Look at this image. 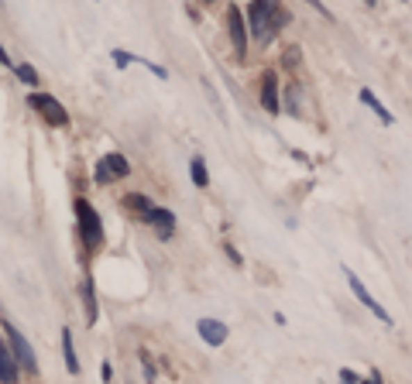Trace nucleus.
<instances>
[{
    "label": "nucleus",
    "instance_id": "nucleus-21",
    "mask_svg": "<svg viewBox=\"0 0 412 384\" xmlns=\"http://www.w3.org/2000/svg\"><path fill=\"white\" fill-rule=\"evenodd\" d=\"M361 384H381V371H371V374H368Z\"/></svg>",
    "mask_w": 412,
    "mask_h": 384
},
{
    "label": "nucleus",
    "instance_id": "nucleus-17",
    "mask_svg": "<svg viewBox=\"0 0 412 384\" xmlns=\"http://www.w3.org/2000/svg\"><path fill=\"white\" fill-rule=\"evenodd\" d=\"M14 76L24 83V86H38V72H35V65H28V62H21V65H14Z\"/></svg>",
    "mask_w": 412,
    "mask_h": 384
},
{
    "label": "nucleus",
    "instance_id": "nucleus-18",
    "mask_svg": "<svg viewBox=\"0 0 412 384\" xmlns=\"http://www.w3.org/2000/svg\"><path fill=\"white\" fill-rule=\"evenodd\" d=\"M110 55H114V65H117V69H127L131 62H138V55L124 52V49H117V52H110Z\"/></svg>",
    "mask_w": 412,
    "mask_h": 384
},
{
    "label": "nucleus",
    "instance_id": "nucleus-7",
    "mask_svg": "<svg viewBox=\"0 0 412 384\" xmlns=\"http://www.w3.org/2000/svg\"><path fill=\"white\" fill-rule=\"evenodd\" d=\"M227 28H231V45H234V58L240 62L244 55H247V24H244V14H240V7H231L227 10Z\"/></svg>",
    "mask_w": 412,
    "mask_h": 384
},
{
    "label": "nucleus",
    "instance_id": "nucleus-22",
    "mask_svg": "<svg viewBox=\"0 0 412 384\" xmlns=\"http://www.w3.org/2000/svg\"><path fill=\"white\" fill-rule=\"evenodd\" d=\"M224 251H227V258H231V261H234V265H240V254H237V251H234V244H227V247H224Z\"/></svg>",
    "mask_w": 412,
    "mask_h": 384
},
{
    "label": "nucleus",
    "instance_id": "nucleus-19",
    "mask_svg": "<svg viewBox=\"0 0 412 384\" xmlns=\"http://www.w3.org/2000/svg\"><path fill=\"white\" fill-rule=\"evenodd\" d=\"M306 3H309V7H316V14H323L327 21H333V10H330V7H327L323 0H306Z\"/></svg>",
    "mask_w": 412,
    "mask_h": 384
},
{
    "label": "nucleus",
    "instance_id": "nucleus-15",
    "mask_svg": "<svg viewBox=\"0 0 412 384\" xmlns=\"http://www.w3.org/2000/svg\"><path fill=\"white\" fill-rule=\"evenodd\" d=\"M79 292H83V306H86V323L93 326V323H97V299H93V281L86 278Z\"/></svg>",
    "mask_w": 412,
    "mask_h": 384
},
{
    "label": "nucleus",
    "instance_id": "nucleus-14",
    "mask_svg": "<svg viewBox=\"0 0 412 384\" xmlns=\"http://www.w3.org/2000/svg\"><path fill=\"white\" fill-rule=\"evenodd\" d=\"M62 360L69 367V374H79V360H76V347H72V329H62Z\"/></svg>",
    "mask_w": 412,
    "mask_h": 384
},
{
    "label": "nucleus",
    "instance_id": "nucleus-1",
    "mask_svg": "<svg viewBox=\"0 0 412 384\" xmlns=\"http://www.w3.org/2000/svg\"><path fill=\"white\" fill-rule=\"evenodd\" d=\"M286 21L289 14L282 10V0H254L247 10V31L261 45H268L279 35V28H286Z\"/></svg>",
    "mask_w": 412,
    "mask_h": 384
},
{
    "label": "nucleus",
    "instance_id": "nucleus-13",
    "mask_svg": "<svg viewBox=\"0 0 412 384\" xmlns=\"http://www.w3.org/2000/svg\"><path fill=\"white\" fill-rule=\"evenodd\" d=\"M357 97H361V103H364V107H371V113H374V117H378V120H381L385 127H388V124H395V117H392V113L385 110V103H381V100H378V97H374L371 90H361Z\"/></svg>",
    "mask_w": 412,
    "mask_h": 384
},
{
    "label": "nucleus",
    "instance_id": "nucleus-9",
    "mask_svg": "<svg viewBox=\"0 0 412 384\" xmlns=\"http://www.w3.org/2000/svg\"><path fill=\"white\" fill-rule=\"evenodd\" d=\"M124 210L138 219V223H151V213H155V206H151V199L145 192H127L124 196Z\"/></svg>",
    "mask_w": 412,
    "mask_h": 384
},
{
    "label": "nucleus",
    "instance_id": "nucleus-5",
    "mask_svg": "<svg viewBox=\"0 0 412 384\" xmlns=\"http://www.w3.org/2000/svg\"><path fill=\"white\" fill-rule=\"evenodd\" d=\"M28 103L38 110V113H42V120H45V124H52V127H65V124H69V110L62 107L56 97H49V93H42V97L35 93Z\"/></svg>",
    "mask_w": 412,
    "mask_h": 384
},
{
    "label": "nucleus",
    "instance_id": "nucleus-23",
    "mask_svg": "<svg viewBox=\"0 0 412 384\" xmlns=\"http://www.w3.org/2000/svg\"><path fill=\"white\" fill-rule=\"evenodd\" d=\"M203 3H213V0H203Z\"/></svg>",
    "mask_w": 412,
    "mask_h": 384
},
{
    "label": "nucleus",
    "instance_id": "nucleus-3",
    "mask_svg": "<svg viewBox=\"0 0 412 384\" xmlns=\"http://www.w3.org/2000/svg\"><path fill=\"white\" fill-rule=\"evenodd\" d=\"M131 172V162L117 155V151H110V155H104L100 162L93 165V178L100 182V185H107V182H114V178H124Z\"/></svg>",
    "mask_w": 412,
    "mask_h": 384
},
{
    "label": "nucleus",
    "instance_id": "nucleus-20",
    "mask_svg": "<svg viewBox=\"0 0 412 384\" xmlns=\"http://www.w3.org/2000/svg\"><path fill=\"white\" fill-rule=\"evenodd\" d=\"M340 384H361V381H357V374H354L351 367H344L340 371Z\"/></svg>",
    "mask_w": 412,
    "mask_h": 384
},
{
    "label": "nucleus",
    "instance_id": "nucleus-4",
    "mask_svg": "<svg viewBox=\"0 0 412 384\" xmlns=\"http://www.w3.org/2000/svg\"><path fill=\"white\" fill-rule=\"evenodd\" d=\"M3 340L10 343V350H14V357L21 360V367L35 374L38 364H35V350H31V343L21 336V329H14V323H7V319H3Z\"/></svg>",
    "mask_w": 412,
    "mask_h": 384
},
{
    "label": "nucleus",
    "instance_id": "nucleus-16",
    "mask_svg": "<svg viewBox=\"0 0 412 384\" xmlns=\"http://www.w3.org/2000/svg\"><path fill=\"white\" fill-rule=\"evenodd\" d=\"M189 178H192L196 189H206L210 175H206V162H203V158H192V162H189Z\"/></svg>",
    "mask_w": 412,
    "mask_h": 384
},
{
    "label": "nucleus",
    "instance_id": "nucleus-8",
    "mask_svg": "<svg viewBox=\"0 0 412 384\" xmlns=\"http://www.w3.org/2000/svg\"><path fill=\"white\" fill-rule=\"evenodd\" d=\"M261 107L265 113H282V100H279V76L275 72H261Z\"/></svg>",
    "mask_w": 412,
    "mask_h": 384
},
{
    "label": "nucleus",
    "instance_id": "nucleus-10",
    "mask_svg": "<svg viewBox=\"0 0 412 384\" xmlns=\"http://www.w3.org/2000/svg\"><path fill=\"white\" fill-rule=\"evenodd\" d=\"M196 329H199L203 343H210V347H224V343H227V326H224L220 319H199Z\"/></svg>",
    "mask_w": 412,
    "mask_h": 384
},
{
    "label": "nucleus",
    "instance_id": "nucleus-12",
    "mask_svg": "<svg viewBox=\"0 0 412 384\" xmlns=\"http://www.w3.org/2000/svg\"><path fill=\"white\" fill-rule=\"evenodd\" d=\"M151 226L158 230L162 240H169V237L176 233V213L165 210V206H155V213H151Z\"/></svg>",
    "mask_w": 412,
    "mask_h": 384
},
{
    "label": "nucleus",
    "instance_id": "nucleus-2",
    "mask_svg": "<svg viewBox=\"0 0 412 384\" xmlns=\"http://www.w3.org/2000/svg\"><path fill=\"white\" fill-rule=\"evenodd\" d=\"M76 223H79V237H83L86 251H97L104 244V223H100V213L86 199H76Z\"/></svg>",
    "mask_w": 412,
    "mask_h": 384
},
{
    "label": "nucleus",
    "instance_id": "nucleus-11",
    "mask_svg": "<svg viewBox=\"0 0 412 384\" xmlns=\"http://www.w3.org/2000/svg\"><path fill=\"white\" fill-rule=\"evenodd\" d=\"M17 367H21V360L14 357L10 343H3V347H0V381H3V384H17Z\"/></svg>",
    "mask_w": 412,
    "mask_h": 384
},
{
    "label": "nucleus",
    "instance_id": "nucleus-6",
    "mask_svg": "<svg viewBox=\"0 0 412 384\" xmlns=\"http://www.w3.org/2000/svg\"><path fill=\"white\" fill-rule=\"evenodd\" d=\"M344 278H347V285H351V292H354V295H357V302H361L364 309H371V312H374V316H378V319H381L385 326H392V316H388V312L381 309V302H378V299H374V295H371V292H368L364 285H361V278H357V274H354V272H347V268H344Z\"/></svg>",
    "mask_w": 412,
    "mask_h": 384
}]
</instances>
